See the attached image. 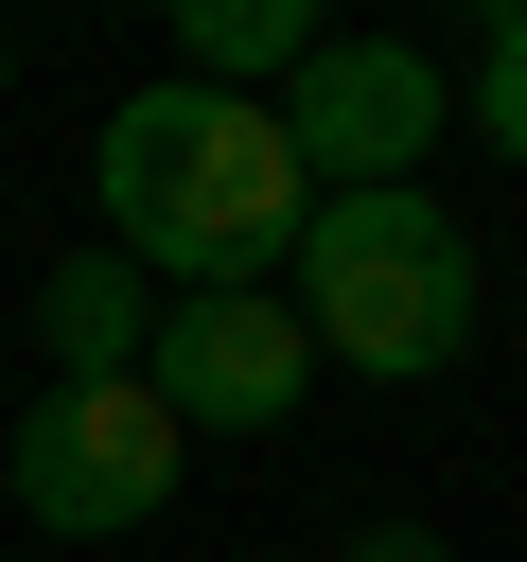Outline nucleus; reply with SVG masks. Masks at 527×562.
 Returning <instances> with one entry per match:
<instances>
[{"label":"nucleus","mask_w":527,"mask_h":562,"mask_svg":"<svg viewBox=\"0 0 527 562\" xmlns=\"http://www.w3.org/2000/svg\"><path fill=\"white\" fill-rule=\"evenodd\" d=\"M88 211H105V246L158 263L176 299H246V281L299 263L316 176L281 158L264 105H228V88L176 70V88H123V105H105V140H88Z\"/></svg>","instance_id":"obj_1"},{"label":"nucleus","mask_w":527,"mask_h":562,"mask_svg":"<svg viewBox=\"0 0 527 562\" xmlns=\"http://www.w3.org/2000/svg\"><path fill=\"white\" fill-rule=\"evenodd\" d=\"M281 281H299L281 299L299 351H334L369 386H422V369L474 351V228L439 193H316V228H299Z\"/></svg>","instance_id":"obj_2"},{"label":"nucleus","mask_w":527,"mask_h":562,"mask_svg":"<svg viewBox=\"0 0 527 562\" xmlns=\"http://www.w3.org/2000/svg\"><path fill=\"white\" fill-rule=\"evenodd\" d=\"M176 422H158V386L123 369V386H35V422L0 439V492L53 527V544H123V527H158V492H176Z\"/></svg>","instance_id":"obj_3"},{"label":"nucleus","mask_w":527,"mask_h":562,"mask_svg":"<svg viewBox=\"0 0 527 562\" xmlns=\"http://www.w3.org/2000/svg\"><path fill=\"white\" fill-rule=\"evenodd\" d=\"M439 53H404V35H316L299 70H281V158L316 176V193H422V158H439Z\"/></svg>","instance_id":"obj_4"},{"label":"nucleus","mask_w":527,"mask_h":562,"mask_svg":"<svg viewBox=\"0 0 527 562\" xmlns=\"http://www.w3.org/2000/svg\"><path fill=\"white\" fill-rule=\"evenodd\" d=\"M141 386H158V422H176V439H264V422H299L316 351H299L281 281H246V299H158Z\"/></svg>","instance_id":"obj_5"},{"label":"nucleus","mask_w":527,"mask_h":562,"mask_svg":"<svg viewBox=\"0 0 527 562\" xmlns=\"http://www.w3.org/2000/svg\"><path fill=\"white\" fill-rule=\"evenodd\" d=\"M35 334H53V386H123L141 334H158V281H141L123 246H70V263L35 281Z\"/></svg>","instance_id":"obj_6"},{"label":"nucleus","mask_w":527,"mask_h":562,"mask_svg":"<svg viewBox=\"0 0 527 562\" xmlns=\"http://www.w3.org/2000/svg\"><path fill=\"white\" fill-rule=\"evenodd\" d=\"M316 35H334L316 0H176V53H193V88H228V105H281V70H299Z\"/></svg>","instance_id":"obj_7"},{"label":"nucleus","mask_w":527,"mask_h":562,"mask_svg":"<svg viewBox=\"0 0 527 562\" xmlns=\"http://www.w3.org/2000/svg\"><path fill=\"white\" fill-rule=\"evenodd\" d=\"M474 140H492V158H527V0L474 35Z\"/></svg>","instance_id":"obj_8"},{"label":"nucleus","mask_w":527,"mask_h":562,"mask_svg":"<svg viewBox=\"0 0 527 562\" xmlns=\"http://www.w3.org/2000/svg\"><path fill=\"white\" fill-rule=\"evenodd\" d=\"M334 562H457V544H439V527H404V509H386V527H351V544H334Z\"/></svg>","instance_id":"obj_9"},{"label":"nucleus","mask_w":527,"mask_h":562,"mask_svg":"<svg viewBox=\"0 0 527 562\" xmlns=\"http://www.w3.org/2000/svg\"><path fill=\"white\" fill-rule=\"evenodd\" d=\"M0 88H18V35H0Z\"/></svg>","instance_id":"obj_10"}]
</instances>
